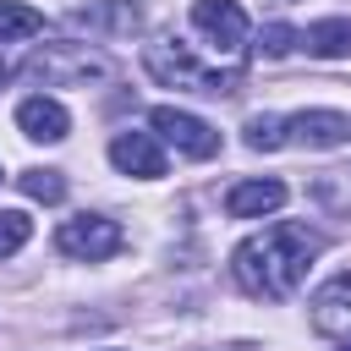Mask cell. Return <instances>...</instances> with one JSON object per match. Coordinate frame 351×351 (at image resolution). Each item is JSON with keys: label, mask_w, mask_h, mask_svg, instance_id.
Segmentation results:
<instances>
[{"label": "cell", "mask_w": 351, "mask_h": 351, "mask_svg": "<svg viewBox=\"0 0 351 351\" xmlns=\"http://www.w3.org/2000/svg\"><path fill=\"white\" fill-rule=\"evenodd\" d=\"M318 236L307 225H274L263 236H247L236 252H230V269L241 280V291L263 296V302H285L302 280H307V263L318 258Z\"/></svg>", "instance_id": "cell-1"}, {"label": "cell", "mask_w": 351, "mask_h": 351, "mask_svg": "<svg viewBox=\"0 0 351 351\" xmlns=\"http://www.w3.org/2000/svg\"><path fill=\"white\" fill-rule=\"evenodd\" d=\"M148 71L159 77V82H192V88H203V93H230L241 77L236 71H203V66H192V55L181 49V44H148Z\"/></svg>", "instance_id": "cell-2"}, {"label": "cell", "mask_w": 351, "mask_h": 351, "mask_svg": "<svg viewBox=\"0 0 351 351\" xmlns=\"http://www.w3.org/2000/svg\"><path fill=\"white\" fill-rule=\"evenodd\" d=\"M55 247H60L66 258L99 263V258H110V252L121 247V225H115V219H104V214H77V219H60Z\"/></svg>", "instance_id": "cell-3"}, {"label": "cell", "mask_w": 351, "mask_h": 351, "mask_svg": "<svg viewBox=\"0 0 351 351\" xmlns=\"http://www.w3.org/2000/svg\"><path fill=\"white\" fill-rule=\"evenodd\" d=\"M148 126L165 137V143H176L186 159H214L219 154V132L208 126V121H197L192 110H176V104H159L154 115H148Z\"/></svg>", "instance_id": "cell-4"}, {"label": "cell", "mask_w": 351, "mask_h": 351, "mask_svg": "<svg viewBox=\"0 0 351 351\" xmlns=\"http://www.w3.org/2000/svg\"><path fill=\"white\" fill-rule=\"evenodd\" d=\"M192 27L203 38H214L219 49H241L247 44V11L236 0H192Z\"/></svg>", "instance_id": "cell-5"}, {"label": "cell", "mask_w": 351, "mask_h": 351, "mask_svg": "<svg viewBox=\"0 0 351 351\" xmlns=\"http://www.w3.org/2000/svg\"><path fill=\"white\" fill-rule=\"evenodd\" d=\"M110 165H115L121 176L154 181V176H165V148H159L154 132H121V137L110 143Z\"/></svg>", "instance_id": "cell-6"}, {"label": "cell", "mask_w": 351, "mask_h": 351, "mask_svg": "<svg viewBox=\"0 0 351 351\" xmlns=\"http://www.w3.org/2000/svg\"><path fill=\"white\" fill-rule=\"evenodd\" d=\"M280 203H285V181H274V176H252V181H236L225 192V214L230 219H263Z\"/></svg>", "instance_id": "cell-7"}, {"label": "cell", "mask_w": 351, "mask_h": 351, "mask_svg": "<svg viewBox=\"0 0 351 351\" xmlns=\"http://www.w3.org/2000/svg\"><path fill=\"white\" fill-rule=\"evenodd\" d=\"M16 126H22V137H33V143H60V137L71 132V115H66L60 99L33 93V99L16 104Z\"/></svg>", "instance_id": "cell-8"}, {"label": "cell", "mask_w": 351, "mask_h": 351, "mask_svg": "<svg viewBox=\"0 0 351 351\" xmlns=\"http://www.w3.org/2000/svg\"><path fill=\"white\" fill-rule=\"evenodd\" d=\"M285 132L296 143H307V148H340L351 137V115H340V110H302V115L285 121Z\"/></svg>", "instance_id": "cell-9"}, {"label": "cell", "mask_w": 351, "mask_h": 351, "mask_svg": "<svg viewBox=\"0 0 351 351\" xmlns=\"http://www.w3.org/2000/svg\"><path fill=\"white\" fill-rule=\"evenodd\" d=\"M313 324L324 335H351V274H335L313 296Z\"/></svg>", "instance_id": "cell-10"}, {"label": "cell", "mask_w": 351, "mask_h": 351, "mask_svg": "<svg viewBox=\"0 0 351 351\" xmlns=\"http://www.w3.org/2000/svg\"><path fill=\"white\" fill-rule=\"evenodd\" d=\"M302 44H307V55H318V60L351 55V16H324V22H313V27L302 33Z\"/></svg>", "instance_id": "cell-11"}, {"label": "cell", "mask_w": 351, "mask_h": 351, "mask_svg": "<svg viewBox=\"0 0 351 351\" xmlns=\"http://www.w3.org/2000/svg\"><path fill=\"white\" fill-rule=\"evenodd\" d=\"M44 27V16L22 0H0V44H16V38H33Z\"/></svg>", "instance_id": "cell-12"}, {"label": "cell", "mask_w": 351, "mask_h": 351, "mask_svg": "<svg viewBox=\"0 0 351 351\" xmlns=\"http://www.w3.org/2000/svg\"><path fill=\"white\" fill-rule=\"evenodd\" d=\"M16 186H22L33 203H60V197H66V176H60V170H38V165H33V170H22V176H16Z\"/></svg>", "instance_id": "cell-13"}, {"label": "cell", "mask_w": 351, "mask_h": 351, "mask_svg": "<svg viewBox=\"0 0 351 351\" xmlns=\"http://www.w3.org/2000/svg\"><path fill=\"white\" fill-rule=\"evenodd\" d=\"M27 236H33V219H27L22 208H0V258L22 252V247H27Z\"/></svg>", "instance_id": "cell-14"}, {"label": "cell", "mask_w": 351, "mask_h": 351, "mask_svg": "<svg viewBox=\"0 0 351 351\" xmlns=\"http://www.w3.org/2000/svg\"><path fill=\"white\" fill-rule=\"evenodd\" d=\"M280 143H285V121H280V115H252V121H247V148L274 154Z\"/></svg>", "instance_id": "cell-15"}, {"label": "cell", "mask_w": 351, "mask_h": 351, "mask_svg": "<svg viewBox=\"0 0 351 351\" xmlns=\"http://www.w3.org/2000/svg\"><path fill=\"white\" fill-rule=\"evenodd\" d=\"M296 44H302V33H296V27H285V22H269V27L258 33V49H263L269 60H280V55H291Z\"/></svg>", "instance_id": "cell-16"}, {"label": "cell", "mask_w": 351, "mask_h": 351, "mask_svg": "<svg viewBox=\"0 0 351 351\" xmlns=\"http://www.w3.org/2000/svg\"><path fill=\"white\" fill-rule=\"evenodd\" d=\"M5 77H11V66H5V60H0V82H5Z\"/></svg>", "instance_id": "cell-17"}, {"label": "cell", "mask_w": 351, "mask_h": 351, "mask_svg": "<svg viewBox=\"0 0 351 351\" xmlns=\"http://www.w3.org/2000/svg\"><path fill=\"white\" fill-rule=\"evenodd\" d=\"M340 351H351V346H340Z\"/></svg>", "instance_id": "cell-18"}]
</instances>
